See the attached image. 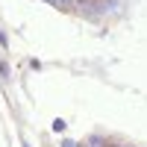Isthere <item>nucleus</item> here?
Instances as JSON below:
<instances>
[{
	"instance_id": "obj_1",
	"label": "nucleus",
	"mask_w": 147,
	"mask_h": 147,
	"mask_svg": "<svg viewBox=\"0 0 147 147\" xmlns=\"http://www.w3.org/2000/svg\"><path fill=\"white\" fill-rule=\"evenodd\" d=\"M85 147H106V141H103L100 136H91L88 141H85Z\"/></svg>"
},
{
	"instance_id": "obj_2",
	"label": "nucleus",
	"mask_w": 147,
	"mask_h": 147,
	"mask_svg": "<svg viewBox=\"0 0 147 147\" xmlns=\"http://www.w3.org/2000/svg\"><path fill=\"white\" fill-rule=\"evenodd\" d=\"M0 80H9V65L0 59Z\"/></svg>"
},
{
	"instance_id": "obj_3",
	"label": "nucleus",
	"mask_w": 147,
	"mask_h": 147,
	"mask_svg": "<svg viewBox=\"0 0 147 147\" xmlns=\"http://www.w3.org/2000/svg\"><path fill=\"white\" fill-rule=\"evenodd\" d=\"M50 3H56V6H62V9H68V6L74 3V0H50Z\"/></svg>"
},
{
	"instance_id": "obj_4",
	"label": "nucleus",
	"mask_w": 147,
	"mask_h": 147,
	"mask_svg": "<svg viewBox=\"0 0 147 147\" xmlns=\"http://www.w3.org/2000/svg\"><path fill=\"white\" fill-rule=\"evenodd\" d=\"M62 147H80V144H77V141H71V138H65V141H62Z\"/></svg>"
},
{
	"instance_id": "obj_5",
	"label": "nucleus",
	"mask_w": 147,
	"mask_h": 147,
	"mask_svg": "<svg viewBox=\"0 0 147 147\" xmlns=\"http://www.w3.org/2000/svg\"><path fill=\"white\" fill-rule=\"evenodd\" d=\"M0 47H6V32L0 30Z\"/></svg>"
}]
</instances>
